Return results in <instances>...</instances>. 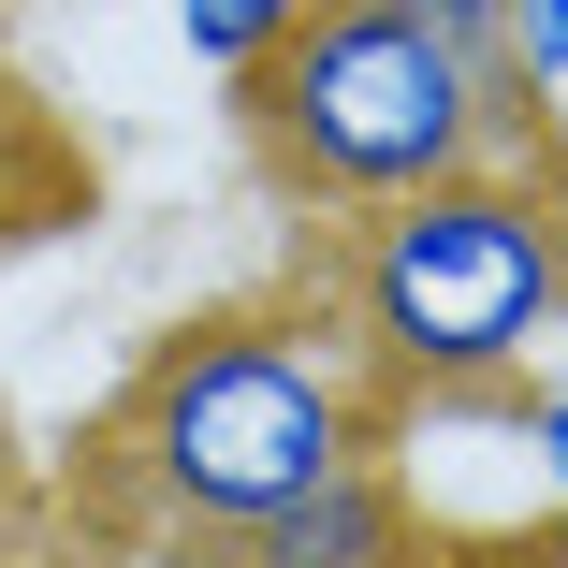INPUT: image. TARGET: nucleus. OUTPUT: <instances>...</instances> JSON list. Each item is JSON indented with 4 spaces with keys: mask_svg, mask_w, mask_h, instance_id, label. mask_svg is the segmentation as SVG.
Here are the masks:
<instances>
[{
    "mask_svg": "<svg viewBox=\"0 0 568 568\" xmlns=\"http://www.w3.org/2000/svg\"><path fill=\"white\" fill-rule=\"evenodd\" d=\"M496 59H510L525 88H568V0H510V30H496Z\"/></svg>",
    "mask_w": 568,
    "mask_h": 568,
    "instance_id": "nucleus-6",
    "label": "nucleus"
},
{
    "mask_svg": "<svg viewBox=\"0 0 568 568\" xmlns=\"http://www.w3.org/2000/svg\"><path fill=\"white\" fill-rule=\"evenodd\" d=\"M0 496H16V437H0Z\"/></svg>",
    "mask_w": 568,
    "mask_h": 568,
    "instance_id": "nucleus-8",
    "label": "nucleus"
},
{
    "mask_svg": "<svg viewBox=\"0 0 568 568\" xmlns=\"http://www.w3.org/2000/svg\"><path fill=\"white\" fill-rule=\"evenodd\" d=\"M321 306L394 379V408H496L568 335V161H481L321 219Z\"/></svg>",
    "mask_w": 568,
    "mask_h": 568,
    "instance_id": "nucleus-2",
    "label": "nucleus"
},
{
    "mask_svg": "<svg viewBox=\"0 0 568 568\" xmlns=\"http://www.w3.org/2000/svg\"><path fill=\"white\" fill-rule=\"evenodd\" d=\"M306 16H321V0H175V44H190L219 88H234V73H248L277 30H306Z\"/></svg>",
    "mask_w": 568,
    "mask_h": 568,
    "instance_id": "nucleus-5",
    "label": "nucleus"
},
{
    "mask_svg": "<svg viewBox=\"0 0 568 568\" xmlns=\"http://www.w3.org/2000/svg\"><path fill=\"white\" fill-rule=\"evenodd\" d=\"M248 175L292 219H365L394 190L481 175V161H554V88H525L496 44H452L379 0H321L234 73Z\"/></svg>",
    "mask_w": 568,
    "mask_h": 568,
    "instance_id": "nucleus-3",
    "label": "nucleus"
},
{
    "mask_svg": "<svg viewBox=\"0 0 568 568\" xmlns=\"http://www.w3.org/2000/svg\"><path fill=\"white\" fill-rule=\"evenodd\" d=\"M161 568H423V525H408L394 452H365V467L306 481L292 510H263V525H234V539H204V554H161Z\"/></svg>",
    "mask_w": 568,
    "mask_h": 568,
    "instance_id": "nucleus-4",
    "label": "nucleus"
},
{
    "mask_svg": "<svg viewBox=\"0 0 568 568\" xmlns=\"http://www.w3.org/2000/svg\"><path fill=\"white\" fill-rule=\"evenodd\" d=\"M394 379L351 351V321L321 306V277L248 292V306H204L175 321L161 351L118 379V408L88 423V510L146 539V554H204L263 510H292L306 481L394 452Z\"/></svg>",
    "mask_w": 568,
    "mask_h": 568,
    "instance_id": "nucleus-1",
    "label": "nucleus"
},
{
    "mask_svg": "<svg viewBox=\"0 0 568 568\" xmlns=\"http://www.w3.org/2000/svg\"><path fill=\"white\" fill-rule=\"evenodd\" d=\"M379 16H423V30H452V44H496L510 0H379Z\"/></svg>",
    "mask_w": 568,
    "mask_h": 568,
    "instance_id": "nucleus-7",
    "label": "nucleus"
}]
</instances>
